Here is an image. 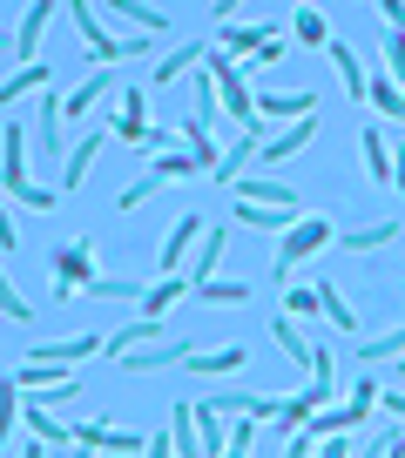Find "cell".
<instances>
[{
	"mask_svg": "<svg viewBox=\"0 0 405 458\" xmlns=\"http://www.w3.org/2000/svg\"><path fill=\"white\" fill-rule=\"evenodd\" d=\"M0 196L34 209V216H47L61 202V189L28 182V122H7V129H0Z\"/></svg>",
	"mask_w": 405,
	"mask_h": 458,
	"instance_id": "6da1fadb",
	"label": "cell"
},
{
	"mask_svg": "<svg viewBox=\"0 0 405 458\" xmlns=\"http://www.w3.org/2000/svg\"><path fill=\"white\" fill-rule=\"evenodd\" d=\"M324 243H332V223H324V216H297V223L284 229V243H277V276H290L304 257H318Z\"/></svg>",
	"mask_w": 405,
	"mask_h": 458,
	"instance_id": "7a4b0ae2",
	"label": "cell"
},
{
	"mask_svg": "<svg viewBox=\"0 0 405 458\" xmlns=\"http://www.w3.org/2000/svg\"><path fill=\"white\" fill-rule=\"evenodd\" d=\"M61 129H68V114H61V101L55 95H41V108H34V156H41V162H68V135H61Z\"/></svg>",
	"mask_w": 405,
	"mask_h": 458,
	"instance_id": "3957f363",
	"label": "cell"
},
{
	"mask_svg": "<svg viewBox=\"0 0 405 458\" xmlns=\"http://www.w3.org/2000/svg\"><path fill=\"white\" fill-rule=\"evenodd\" d=\"M202 236H210V223H202V216L196 209H183V216H176V223H169V236H162V276H183V263H189V243H202Z\"/></svg>",
	"mask_w": 405,
	"mask_h": 458,
	"instance_id": "277c9868",
	"label": "cell"
},
{
	"mask_svg": "<svg viewBox=\"0 0 405 458\" xmlns=\"http://www.w3.org/2000/svg\"><path fill=\"white\" fill-rule=\"evenodd\" d=\"M55 284H68V290H88V284H95V243H88V236H61V250H55Z\"/></svg>",
	"mask_w": 405,
	"mask_h": 458,
	"instance_id": "5b68a950",
	"label": "cell"
},
{
	"mask_svg": "<svg viewBox=\"0 0 405 458\" xmlns=\"http://www.w3.org/2000/svg\"><path fill=\"white\" fill-rule=\"evenodd\" d=\"M189 418H196L202 458H223V452H230V411H223L217 398H196V404H189Z\"/></svg>",
	"mask_w": 405,
	"mask_h": 458,
	"instance_id": "8992f818",
	"label": "cell"
},
{
	"mask_svg": "<svg viewBox=\"0 0 405 458\" xmlns=\"http://www.w3.org/2000/svg\"><path fill=\"white\" fill-rule=\"evenodd\" d=\"M116 88H122V74H116V68H95V74H88V81L74 88L68 101H61V114H68L74 129H88V108H95L101 95H116Z\"/></svg>",
	"mask_w": 405,
	"mask_h": 458,
	"instance_id": "52a82bcc",
	"label": "cell"
},
{
	"mask_svg": "<svg viewBox=\"0 0 405 458\" xmlns=\"http://www.w3.org/2000/svg\"><path fill=\"white\" fill-rule=\"evenodd\" d=\"M257 114L263 122H311V114H318V95H311V88H297V95H290V88H271V95H257Z\"/></svg>",
	"mask_w": 405,
	"mask_h": 458,
	"instance_id": "ba28073f",
	"label": "cell"
},
{
	"mask_svg": "<svg viewBox=\"0 0 405 458\" xmlns=\"http://www.w3.org/2000/svg\"><path fill=\"white\" fill-rule=\"evenodd\" d=\"M122 371H129V377H142V371H176V364H189V344H156V351H122Z\"/></svg>",
	"mask_w": 405,
	"mask_h": 458,
	"instance_id": "9c48e42d",
	"label": "cell"
},
{
	"mask_svg": "<svg viewBox=\"0 0 405 458\" xmlns=\"http://www.w3.org/2000/svg\"><path fill=\"white\" fill-rule=\"evenodd\" d=\"M244 364H250L244 344H210V351H189V371H196V377H230V371H244Z\"/></svg>",
	"mask_w": 405,
	"mask_h": 458,
	"instance_id": "30bf717a",
	"label": "cell"
},
{
	"mask_svg": "<svg viewBox=\"0 0 405 458\" xmlns=\"http://www.w3.org/2000/svg\"><path fill=\"white\" fill-rule=\"evenodd\" d=\"M324 404H332V391H324V385H304L297 398H284V404H277V425H284V431H304L311 418L324 411Z\"/></svg>",
	"mask_w": 405,
	"mask_h": 458,
	"instance_id": "8fae6325",
	"label": "cell"
},
{
	"mask_svg": "<svg viewBox=\"0 0 405 458\" xmlns=\"http://www.w3.org/2000/svg\"><path fill=\"white\" fill-rule=\"evenodd\" d=\"M101 135H108V129H82V142H74L68 162H61V189H82L88 182V169H95V156H101Z\"/></svg>",
	"mask_w": 405,
	"mask_h": 458,
	"instance_id": "7c38bea8",
	"label": "cell"
},
{
	"mask_svg": "<svg viewBox=\"0 0 405 458\" xmlns=\"http://www.w3.org/2000/svg\"><path fill=\"white\" fill-rule=\"evenodd\" d=\"M311 135H318V114H311V122H290V129H277L271 142H263V162H290V156H304V148H311Z\"/></svg>",
	"mask_w": 405,
	"mask_h": 458,
	"instance_id": "4fadbf2b",
	"label": "cell"
},
{
	"mask_svg": "<svg viewBox=\"0 0 405 458\" xmlns=\"http://www.w3.org/2000/svg\"><path fill=\"white\" fill-rule=\"evenodd\" d=\"M55 21V0H34L28 7V21L14 28V55H21V68H34V47H41V28Z\"/></svg>",
	"mask_w": 405,
	"mask_h": 458,
	"instance_id": "5bb4252c",
	"label": "cell"
},
{
	"mask_svg": "<svg viewBox=\"0 0 405 458\" xmlns=\"http://www.w3.org/2000/svg\"><path fill=\"white\" fill-rule=\"evenodd\" d=\"M237 202H263V209H297V189H284L277 175H244Z\"/></svg>",
	"mask_w": 405,
	"mask_h": 458,
	"instance_id": "9a60e30c",
	"label": "cell"
},
{
	"mask_svg": "<svg viewBox=\"0 0 405 458\" xmlns=\"http://www.w3.org/2000/svg\"><path fill=\"white\" fill-rule=\"evenodd\" d=\"M365 95H372V108L385 114L392 129H405V88L392 81V74H365Z\"/></svg>",
	"mask_w": 405,
	"mask_h": 458,
	"instance_id": "2e32d148",
	"label": "cell"
},
{
	"mask_svg": "<svg viewBox=\"0 0 405 458\" xmlns=\"http://www.w3.org/2000/svg\"><path fill=\"white\" fill-rule=\"evenodd\" d=\"M271 34H284V28H257V21H244V28H223V55H230L237 68H244V55L257 61V55H263V41H271Z\"/></svg>",
	"mask_w": 405,
	"mask_h": 458,
	"instance_id": "e0dca14e",
	"label": "cell"
},
{
	"mask_svg": "<svg viewBox=\"0 0 405 458\" xmlns=\"http://www.w3.org/2000/svg\"><path fill=\"white\" fill-rule=\"evenodd\" d=\"M223 250H230V229H210V236L196 243V270H189V290L217 284V263H223Z\"/></svg>",
	"mask_w": 405,
	"mask_h": 458,
	"instance_id": "ac0fdd59",
	"label": "cell"
},
{
	"mask_svg": "<svg viewBox=\"0 0 405 458\" xmlns=\"http://www.w3.org/2000/svg\"><path fill=\"white\" fill-rule=\"evenodd\" d=\"M237 223L244 229H263V236H284L297 223V209H263V202H237Z\"/></svg>",
	"mask_w": 405,
	"mask_h": 458,
	"instance_id": "d6986e66",
	"label": "cell"
},
{
	"mask_svg": "<svg viewBox=\"0 0 405 458\" xmlns=\"http://www.w3.org/2000/svg\"><path fill=\"white\" fill-rule=\"evenodd\" d=\"M202 55H210V47H202V41H189V47H176V55H162L156 61V74H149V81H156V88H169V81H183V74L189 68H196V61Z\"/></svg>",
	"mask_w": 405,
	"mask_h": 458,
	"instance_id": "ffe728a7",
	"label": "cell"
},
{
	"mask_svg": "<svg viewBox=\"0 0 405 458\" xmlns=\"http://www.w3.org/2000/svg\"><path fill=\"white\" fill-rule=\"evenodd\" d=\"M176 297H196V290H189V276H162L156 290H142V303H135V317H162V310H169Z\"/></svg>",
	"mask_w": 405,
	"mask_h": 458,
	"instance_id": "44dd1931",
	"label": "cell"
},
{
	"mask_svg": "<svg viewBox=\"0 0 405 458\" xmlns=\"http://www.w3.org/2000/svg\"><path fill=\"white\" fill-rule=\"evenodd\" d=\"M365 169H372V182L392 189V129H365Z\"/></svg>",
	"mask_w": 405,
	"mask_h": 458,
	"instance_id": "7402d4cb",
	"label": "cell"
},
{
	"mask_svg": "<svg viewBox=\"0 0 405 458\" xmlns=\"http://www.w3.org/2000/svg\"><path fill=\"white\" fill-rule=\"evenodd\" d=\"M68 21H74V34H82L88 47H108V41H116V34L101 28V7H95V0H74V7H68Z\"/></svg>",
	"mask_w": 405,
	"mask_h": 458,
	"instance_id": "603a6c76",
	"label": "cell"
},
{
	"mask_svg": "<svg viewBox=\"0 0 405 458\" xmlns=\"http://www.w3.org/2000/svg\"><path fill=\"white\" fill-rule=\"evenodd\" d=\"M82 297H95V303H142V284H135V276H95Z\"/></svg>",
	"mask_w": 405,
	"mask_h": 458,
	"instance_id": "cb8c5ba5",
	"label": "cell"
},
{
	"mask_svg": "<svg viewBox=\"0 0 405 458\" xmlns=\"http://www.w3.org/2000/svg\"><path fill=\"white\" fill-rule=\"evenodd\" d=\"M135 344H169V330H162V317H135L129 330H122V337H108V351H135Z\"/></svg>",
	"mask_w": 405,
	"mask_h": 458,
	"instance_id": "d4e9b609",
	"label": "cell"
},
{
	"mask_svg": "<svg viewBox=\"0 0 405 458\" xmlns=\"http://www.w3.org/2000/svg\"><path fill=\"white\" fill-rule=\"evenodd\" d=\"M21 404H28V391H21V377H0V445L14 438V425H21Z\"/></svg>",
	"mask_w": 405,
	"mask_h": 458,
	"instance_id": "484cf974",
	"label": "cell"
},
{
	"mask_svg": "<svg viewBox=\"0 0 405 458\" xmlns=\"http://www.w3.org/2000/svg\"><path fill=\"white\" fill-rule=\"evenodd\" d=\"M116 21H129L135 34H156V28H169V14H162V7H142V0H116Z\"/></svg>",
	"mask_w": 405,
	"mask_h": 458,
	"instance_id": "4316f807",
	"label": "cell"
},
{
	"mask_svg": "<svg viewBox=\"0 0 405 458\" xmlns=\"http://www.w3.org/2000/svg\"><path fill=\"white\" fill-rule=\"evenodd\" d=\"M55 81V74H47V61H34V68H21L14 81H0V101H7V108H14L21 95H34V88H47Z\"/></svg>",
	"mask_w": 405,
	"mask_h": 458,
	"instance_id": "83f0119b",
	"label": "cell"
},
{
	"mask_svg": "<svg viewBox=\"0 0 405 458\" xmlns=\"http://www.w3.org/2000/svg\"><path fill=\"white\" fill-rule=\"evenodd\" d=\"M332 61H338V74H345V88H351V101H365V61L351 55V41H332Z\"/></svg>",
	"mask_w": 405,
	"mask_h": 458,
	"instance_id": "f1b7e54d",
	"label": "cell"
},
{
	"mask_svg": "<svg viewBox=\"0 0 405 458\" xmlns=\"http://www.w3.org/2000/svg\"><path fill=\"white\" fill-rule=\"evenodd\" d=\"M271 337H277V344H284V358H290V364H297V371H311V344H304V337H297V324H290V317H277V324H271Z\"/></svg>",
	"mask_w": 405,
	"mask_h": 458,
	"instance_id": "f546056e",
	"label": "cell"
},
{
	"mask_svg": "<svg viewBox=\"0 0 405 458\" xmlns=\"http://www.w3.org/2000/svg\"><path fill=\"white\" fill-rule=\"evenodd\" d=\"M378 358H405V330H385V337H372V344L351 351V364H378Z\"/></svg>",
	"mask_w": 405,
	"mask_h": 458,
	"instance_id": "4dcf8cb0",
	"label": "cell"
},
{
	"mask_svg": "<svg viewBox=\"0 0 405 458\" xmlns=\"http://www.w3.org/2000/svg\"><path fill=\"white\" fill-rule=\"evenodd\" d=\"M385 243H399V223H365L345 236V250H385Z\"/></svg>",
	"mask_w": 405,
	"mask_h": 458,
	"instance_id": "1f68e13d",
	"label": "cell"
},
{
	"mask_svg": "<svg viewBox=\"0 0 405 458\" xmlns=\"http://www.w3.org/2000/svg\"><path fill=\"white\" fill-rule=\"evenodd\" d=\"M61 377H74L68 364H21V391H47V385H61Z\"/></svg>",
	"mask_w": 405,
	"mask_h": 458,
	"instance_id": "d6a6232c",
	"label": "cell"
},
{
	"mask_svg": "<svg viewBox=\"0 0 405 458\" xmlns=\"http://www.w3.org/2000/svg\"><path fill=\"white\" fill-rule=\"evenodd\" d=\"M318 297H324V317H332V324H338V330H345V337H351V330H358V310H351V303L338 297L332 284H318Z\"/></svg>",
	"mask_w": 405,
	"mask_h": 458,
	"instance_id": "836d02e7",
	"label": "cell"
},
{
	"mask_svg": "<svg viewBox=\"0 0 405 458\" xmlns=\"http://www.w3.org/2000/svg\"><path fill=\"white\" fill-rule=\"evenodd\" d=\"M297 41H304V47H324V41H332V28H324L318 7H297Z\"/></svg>",
	"mask_w": 405,
	"mask_h": 458,
	"instance_id": "e575fe53",
	"label": "cell"
},
{
	"mask_svg": "<svg viewBox=\"0 0 405 458\" xmlns=\"http://www.w3.org/2000/svg\"><path fill=\"white\" fill-rule=\"evenodd\" d=\"M101 452H116V458H142V452H149V438H142V431H116V425H108Z\"/></svg>",
	"mask_w": 405,
	"mask_h": 458,
	"instance_id": "d590c367",
	"label": "cell"
},
{
	"mask_svg": "<svg viewBox=\"0 0 405 458\" xmlns=\"http://www.w3.org/2000/svg\"><path fill=\"white\" fill-rule=\"evenodd\" d=\"M176 175H196V156H189V148H169V156H156V182H176Z\"/></svg>",
	"mask_w": 405,
	"mask_h": 458,
	"instance_id": "8d00e7d4",
	"label": "cell"
},
{
	"mask_svg": "<svg viewBox=\"0 0 405 458\" xmlns=\"http://www.w3.org/2000/svg\"><path fill=\"white\" fill-rule=\"evenodd\" d=\"M196 303H223V310H230V303H250V284H202Z\"/></svg>",
	"mask_w": 405,
	"mask_h": 458,
	"instance_id": "74e56055",
	"label": "cell"
},
{
	"mask_svg": "<svg viewBox=\"0 0 405 458\" xmlns=\"http://www.w3.org/2000/svg\"><path fill=\"white\" fill-rule=\"evenodd\" d=\"M0 317H14V324H34V310H28V297H21L14 284H7V270H0Z\"/></svg>",
	"mask_w": 405,
	"mask_h": 458,
	"instance_id": "f35d334b",
	"label": "cell"
},
{
	"mask_svg": "<svg viewBox=\"0 0 405 458\" xmlns=\"http://www.w3.org/2000/svg\"><path fill=\"white\" fill-rule=\"evenodd\" d=\"M311 310L324 317V297H318V284H304V290H290V297H284V317H311Z\"/></svg>",
	"mask_w": 405,
	"mask_h": 458,
	"instance_id": "ab89813d",
	"label": "cell"
},
{
	"mask_svg": "<svg viewBox=\"0 0 405 458\" xmlns=\"http://www.w3.org/2000/svg\"><path fill=\"white\" fill-rule=\"evenodd\" d=\"M156 189H162L156 175H142V182H129V189H122V196H116V209H122V216H135V209H142L149 196H156Z\"/></svg>",
	"mask_w": 405,
	"mask_h": 458,
	"instance_id": "60d3db41",
	"label": "cell"
},
{
	"mask_svg": "<svg viewBox=\"0 0 405 458\" xmlns=\"http://www.w3.org/2000/svg\"><path fill=\"white\" fill-rule=\"evenodd\" d=\"M311 385H324V391L338 385V358L324 351V344H311Z\"/></svg>",
	"mask_w": 405,
	"mask_h": 458,
	"instance_id": "b9f144b4",
	"label": "cell"
},
{
	"mask_svg": "<svg viewBox=\"0 0 405 458\" xmlns=\"http://www.w3.org/2000/svg\"><path fill=\"white\" fill-rule=\"evenodd\" d=\"M385 74L405 88V34H385Z\"/></svg>",
	"mask_w": 405,
	"mask_h": 458,
	"instance_id": "7bdbcfd3",
	"label": "cell"
},
{
	"mask_svg": "<svg viewBox=\"0 0 405 458\" xmlns=\"http://www.w3.org/2000/svg\"><path fill=\"white\" fill-rule=\"evenodd\" d=\"M21 250V229H14V216H7V196H0V257H14Z\"/></svg>",
	"mask_w": 405,
	"mask_h": 458,
	"instance_id": "ee69618b",
	"label": "cell"
},
{
	"mask_svg": "<svg viewBox=\"0 0 405 458\" xmlns=\"http://www.w3.org/2000/svg\"><path fill=\"white\" fill-rule=\"evenodd\" d=\"M277 61H284V34H271V41H263V55H257V61H250V68H244V74H263V68H277Z\"/></svg>",
	"mask_w": 405,
	"mask_h": 458,
	"instance_id": "f6af8a7d",
	"label": "cell"
},
{
	"mask_svg": "<svg viewBox=\"0 0 405 458\" xmlns=\"http://www.w3.org/2000/svg\"><path fill=\"white\" fill-rule=\"evenodd\" d=\"M284 458H318V438H311V431H290V452Z\"/></svg>",
	"mask_w": 405,
	"mask_h": 458,
	"instance_id": "bcb514c9",
	"label": "cell"
},
{
	"mask_svg": "<svg viewBox=\"0 0 405 458\" xmlns=\"http://www.w3.org/2000/svg\"><path fill=\"white\" fill-rule=\"evenodd\" d=\"M142 458H176V438H169V431H156V438H149V452Z\"/></svg>",
	"mask_w": 405,
	"mask_h": 458,
	"instance_id": "7dc6e473",
	"label": "cell"
},
{
	"mask_svg": "<svg viewBox=\"0 0 405 458\" xmlns=\"http://www.w3.org/2000/svg\"><path fill=\"white\" fill-rule=\"evenodd\" d=\"M378 14L392 21V34H405V0H385V7H378Z\"/></svg>",
	"mask_w": 405,
	"mask_h": 458,
	"instance_id": "c3c4849f",
	"label": "cell"
},
{
	"mask_svg": "<svg viewBox=\"0 0 405 458\" xmlns=\"http://www.w3.org/2000/svg\"><path fill=\"white\" fill-rule=\"evenodd\" d=\"M318 458H351V445L345 438H318Z\"/></svg>",
	"mask_w": 405,
	"mask_h": 458,
	"instance_id": "681fc988",
	"label": "cell"
},
{
	"mask_svg": "<svg viewBox=\"0 0 405 458\" xmlns=\"http://www.w3.org/2000/svg\"><path fill=\"white\" fill-rule=\"evenodd\" d=\"M385 404H392V418H399V425H405V391H392Z\"/></svg>",
	"mask_w": 405,
	"mask_h": 458,
	"instance_id": "f907efd6",
	"label": "cell"
},
{
	"mask_svg": "<svg viewBox=\"0 0 405 458\" xmlns=\"http://www.w3.org/2000/svg\"><path fill=\"white\" fill-rule=\"evenodd\" d=\"M385 458H405V431H399V438H392V445H385Z\"/></svg>",
	"mask_w": 405,
	"mask_h": 458,
	"instance_id": "816d5d0a",
	"label": "cell"
},
{
	"mask_svg": "<svg viewBox=\"0 0 405 458\" xmlns=\"http://www.w3.org/2000/svg\"><path fill=\"white\" fill-rule=\"evenodd\" d=\"M21 458H47V445H41V438H28V452H21Z\"/></svg>",
	"mask_w": 405,
	"mask_h": 458,
	"instance_id": "f5cc1de1",
	"label": "cell"
},
{
	"mask_svg": "<svg viewBox=\"0 0 405 458\" xmlns=\"http://www.w3.org/2000/svg\"><path fill=\"white\" fill-rule=\"evenodd\" d=\"M0 47H14V34H7V28H0Z\"/></svg>",
	"mask_w": 405,
	"mask_h": 458,
	"instance_id": "db71d44e",
	"label": "cell"
},
{
	"mask_svg": "<svg viewBox=\"0 0 405 458\" xmlns=\"http://www.w3.org/2000/svg\"><path fill=\"white\" fill-rule=\"evenodd\" d=\"M399 377H405V358H399Z\"/></svg>",
	"mask_w": 405,
	"mask_h": 458,
	"instance_id": "11a10c76",
	"label": "cell"
}]
</instances>
